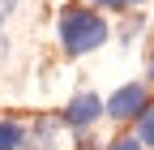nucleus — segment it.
Here are the masks:
<instances>
[{
	"label": "nucleus",
	"mask_w": 154,
	"mask_h": 150,
	"mask_svg": "<svg viewBox=\"0 0 154 150\" xmlns=\"http://www.w3.org/2000/svg\"><path fill=\"white\" fill-rule=\"evenodd\" d=\"M60 43H64L69 56H86V52L107 43V22L99 13H90V9H64V17H60Z\"/></svg>",
	"instance_id": "1"
},
{
	"label": "nucleus",
	"mask_w": 154,
	"mask_h": 150,
	"mask_svg": "<svg viewBox=\"0 0 154 150\" xmlns=\"http://www.w3.org/2000/svg\"><path fill=\"white\" fill-rule=\"evenodd\" d=\"M150 107V95H146V86L141 82H128V86H120L116 95L103 103V111L111 120H133V116H141V111Z\"/></svg>",
	"instance_id": "2"
},
{
	"label": "nucleus",
	"mask_w": 154,
	"mask_h": 150,
	"mask_svg": "<svg viewBox=\"0 0 154 150\" xmlns=\"http://www.w3.org/2000/svg\"><path fill=\"white\" fill-rule=\"evenodd\" d=\"M103 116V99L99 95H77L73 103H69V111H64V120L73 124V129H86V124H94Z\"/></svg>",
	"instance_id": "3"
},
{
	"label": "nucleus",
	"mask_w": 154,
	"mask_h": 150,
	"mask_svg": "<svg viewBox=\"0 0 154 150\" xmlns=\"http://www.w3.org/2000/svg\"><path fill=\"white\" fill-rule=\"evenodd\" d=\"M26 146V129L17 120H0V150H22Z\"/></svg>",
	"instance_id": "4"
},
{
	"label": "nucleus",
	"mask_w": 154,
	"mask_h": 150,
	"mask_svg": "<svg viewBox=\"0 0 154 150\" xmlns=\"http://www.w3.org/2000/svg\"><path fill=\"white\" fill-rule=\"evenodd\" d=\"M137 142L141 146H154V107H146L137 116Z\"/></svg>",
	"instance_id": "5"
},
{
	"label": "nucleus",
	"mask_w": 154,
	"mask_h": 150,
	"mask_svg": "<svg viewBox=\"0 0 154 150\" xmlns=\"http://www.w3.org/2000/svg\"><path fill=\"white\" fill-rule=\"evenodd\" d=\"M17 9V0H0V26H5V17ZM0 60H5V30H0Z\"/></svg>",
	"instance_id": "6"
},
{
	"label": "nucleus",
	"mask_w": 154,
	"mask_h": 150,
	"mask_svg": "<svg viewBox=\"0 0 154 150\" xmlns=\"http://www.w3.org/2000/svg\"><path fill=\"white\" fill-rule=\"evenodd\" d=\"M107 150H146V146H141L137 137H116V142H111Z\"/></svg>",
	"instance_id": "7"
},
{
	"label": "nucleus",
	"mask_w": 154,
	"mask_h": 150,
	"mask_svg": "<svg viewBox=\"0 0 154 150\" xmlns=\"http://www.w3.org/2000/svg\"><path fill=\"white\" fill-rule=\"evenodd\" d=\"M94 5H103V9H137L146 0H94Z\"/></svg>",
	"instance_id": "8"
},
{
	"label": "nucleus",
	"mask_w": 154,
	"mask_h": 150,
	"mask_svg": "<svg viewBox=\"0 0 154 150\" xmlns=\"http://www.w3.org/2000/svg\"><path fill=\"white\" fill-rule=\"evenodd\" d=\"M150 73H154V56H150Z\"/></svg>",
	"instance_id": "9"
}]
</instances>
